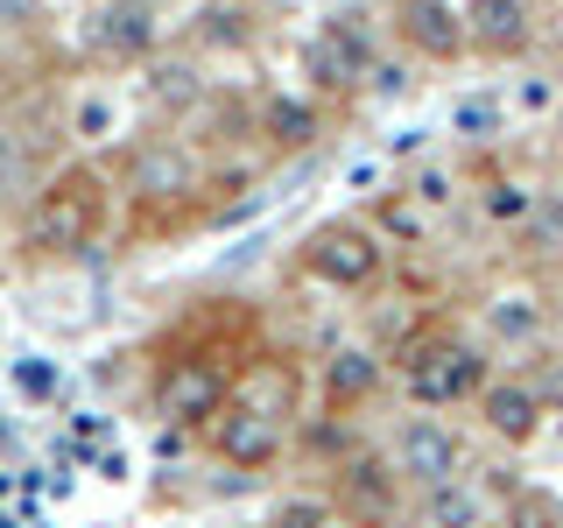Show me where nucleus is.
<instances>
[{"label":"nucleus","instance_id":"obj_22","mask_svg":"<svg viewBox=\"0 0 563 528\" xmlns=\"http://www.w3.org/2000/svg\"><path fill=\"white\" fill-rule=\"evenodd\" d=\"M387 226H395V233H422V219H416V205H387Z\"/></svg>","mask_w":563,"mask_h":528},{"label":"nucleus","instance_id":"obj_13","mask_svg":"<svg viewBox=\"0 0 563 528\" xmlns=\"http://www.w3.org/2000/svg\"><path fill=\"white\" fill-rule=\"evenodd\" d=\"M422 521H430V528H479V521H486L479 486H465V480L430 486V493H422Z\"/></svg>","mask_w":563,"mask_h":528},{"label":"nucleus","instance_id":"obj_25","mask_svg":"<svg viewBox=\"0 0 563 528\" xmlns=\"http://www.w3.org/2000/svg\"><path fill=\"white\" fill-rule=\"evenodd\" d=\"M0 528H14V521H8V515H0Z\"/></svg>","mask_w":563,"mask_h":528},{"label":"nucleus","instance_id":"obj_23","mask_svg":"<svg viewBox=\"0 0 563 528\" xmlns=\"http://www.w3.org/2000/svg\"><path fill=\"white\" fill-rule=\"evenodd\" d=\"M515 521H521V528H556V515H550V507H536V501L515 507Z\"/></svg>","mask_w":563,"mask_h":528},{"label":"nucleus","instance_id":"obj_11","mask_svg":"<svg viewBox=\"0 0 563 528\" xmlns=\"http://www.w3.org/2000/svg\"><path fill=\"white\" fill-rule=\"evenodd\" d=\"M380 387V352L366 345H345L324 360V409H352V402H366Z\"/></svg>","mask_w":563,"mask_h":528},{"label":"nucleus","instance_id":"obj_10","mask_svg":"<svg viewBox=\"0 0 563 528\" xmlns=\"http://www.w3.org/2000/svg\"><path fill=\"white\" fill-rule=\"evenodd\" d=\"M479 416L493 437H507V444H528V437L542 430V395L528 381H486L479 387Z\"/></svg>","mask_w":563,"mask_h":528},{"label":"nucleus","instance_id":"obj_8","mask_svg":"<svg viewBox=\"0 0 563 528\" xmlns=\"http://www.w3.org/2000/svg\"><path fill=\"white\" fill-rule=\"evenodd\" d=\"M155 402H163V416L184 422V430L219 422V409H225V374H219L211 360H184V366H169V374H163Z\"/></svg>","mask_w":563,"mask_h":528},{"label":"nucleus","instance_id":"obj_14","mask_svg":"<svg viewBox=\"0 0 563 528\" xmlns=\"http://www.w3.org/2000/svg\"><path fill=\"white\" fill-rule=\"evenodd\" d=\"M486 331L500 345H536L542 339V304H536V296H493V304H486Z\"/></svg>","mask_w":563,"mask_h":528},{"label":"nucleus","instance_id":"obj_16","mask_svg":"<svg viewBox=\"0 0 563 528\" xmlns=\"http://www.w3.org/2000/svg\"><path fill=\"white\" fill-rule=\"evenodd\" d=\"M268 134L282 141V148H303V141H317V113H310V106L275 99V106H268Z\"/></svg>","mask_w":563,"mask_h":528},{"label":"nucleus","instance_id":"obj_4","mask_svg":"<svg viewBox=\"0 0 563 528\" xmlns=\"http://www.w3.org/2000/svg\"><path fill=\"white\" fill-rule=\"evenodd\" d=\"M395 472L409 486H444V480H465V437L451 430L444 416H409L395 437Z\"/></svg>","mask_w":563,"mask_h":528},{"label":"nucleus","instance_id":"obj_7","mask_svg":"<svg viewBox=\"0 0 563 528\" xmlns=\"http://www.w3.org/2000/svg\"><path fill=\"white\" fill-rule=\"evenodd\" d=\"M395 29H401V43H409L416 57H430V64H457L472 50L465 43V8H451V0H401Z\"/></svg>","mask_w":563,"mask_h":528},{"label":"nucleus","instance_id":"obj_3","mask_svg":"<svg viewBox=\"0 0 563 528\" xmlns=\"http://www.w3.org/2000/svg\"><path fill=\"white\" fill-rule=\"evenodd\" d=\"M303 275H317L324 289H366L380 275V233L360 219H331L303 240Z\"/></svg>","mask_w":563,"mask_h":528},{"label":"nucleus","instance_id":"obj_19","mask_svg":"<svg viewBox=\"0 0 563 528\" xmlns=\"http://www.w3.org/2000/svg\"><path fill=\"white\" fill-rule=\"evenodd\" d=\"M78 134L85 141H106V134H113V106H106V99H85L78 106Z\"/></svg>","mask_w":563,"mask_h":528},{"label":"nucleus","instance_id":"obj_1","mask_svg":"<svg viewBox=\"0 0 563 528\" xmlns=\"http://www.w3.org/2000/svg\"><path fill=\"white\" fill-rule=\"evenodd\" d=\"M106 226V176L70 163L57 169L43 190L29 198V219H22V246L29 254H78V246H92Z\"/></svg>","mask_w":563,"mask_h":528},{"label":"nucleus","instance_id":"obj_20","mask_svg":"<svg viewBox=\"0 0 563 528\" xmlns=\"http://www.w3.org/2000/svg\"><path fill=\"white\" fill-rule=\"evenodd\" d=\"M268 528H324V507H317V501H296V507H282Z\"/></svg>","mask_w":563,"mask_h":528},{"label":"nucleus","instance_id":"obj_9","mask_svg":"<svg viewBox=\"0 0 563 528\" xmlns=\"http://www.w3.org/2000/svg\"><path fill=\"white\" fill-rule=\"evenodd\" d=\"M536 35V8L528 0H465V43L479 57H521Z\"/></svg>","mask_w":563,"mask_h":528},{"label":"nucleus","instance_id":"obj_2","mask_svg":"<svg viewBox=\"0 0 563 528\" xmlns=\"http://www.w3.org/2000/svg\"><path fill=\"white\" fill-rule=\"evenodd\" d=\"M486 352L451 339V331H422V339L401 352V387H409L416 409H451V402H479L486 387Z\"/></svg>","mask_w":563,"mask_h":528},{"label":"nucleus","instance_id":"obj_5","mask_svg":"<svg viewBox=\"0 0 563 528\" xmlns=\"http://www.w3.org/2000/svg\"><path fill=\"white\" fill-rule=\"evenodd\" d=\"M401 472H395V458H374V451H360V458H345L339 465V480H331V501H339V515H352L360 528H387L401 515Z\"/></svg>","mask_w":563,"mask_h":528},{"label":"nucleus","instance_id":"obj_24","mask_svg":"<svg viewBox=\"0 0 563 528\" xmlns=\"http://www.w3.org/2000/svg\"><path fill=\"white\" fill-rule=\"evenodd\" d=\"M8 8H29V0H8Z\"/></svg>","mask_w":563,"mask_h":528},{"label":"nucleus","instance_id":"obj_18","mask_svg":"<svg viewBox=\"0 0 563 528\" xmlns=\"http://www.w3.org/2000/svg\"><path fill=\"white\" fill-rule=\"evenodd\" d=\"M486 211H493V219H528V211H536V190H521V184H493V190H486Z\"/></svg>","mask_w":563,"mask_h":528},{"label":"nucleus","instance_id":"obj_6","mask_svg":"<svg viewBox=\"0 0 563 528\" xmlns=\"http://www.w3.org/2000/svg\"><path fill=\"white\" fill-rule=\"evenodd\" d=\"M211 451H219L225 465H240V472L275 465V458H282V416L246 409V402H225L219 422H211Z\"/></svg>","mask_w":563,"mask_h":528},{"label":"nucleus","instance_id":"obj_15","mask_svg":"<svg viewBox=\"0 0 563 528\" xmlns=\"http://www.w3.org/2000/svg\"><path fill=\"white\" fill-rule=\"evenodd\" d=\"M451 128L465 134V141H493L500 134V99H486V92H472V99H457V113H451Z\"/></svg>","mask_w":563,"mask_h":528},{"label":"nucleus","instance_id":"obj_17","mask_svg":"<svg viewBox=\"0 0 563 528\" xmlns=\"http://www.w3.org/2000/svg\"><path fill=\"white\" fill-rule=\"evenodd\" d=\"M141 184H148V190H184L190 184L184 155H148V163H141Z\"/></svg>","mask_w":563,"mask_h":528},{"label":"nucleus","instance_id":"obj_12","mask_svg":"<svg viewBox=\"0 0 563 528\" xmlns=\"http://www.w3.org/2000/svg\"><path fill=\"white\" fill-rule=\"evenodd\" d=\"M99 43L113 50V57H148L155 50V14L141 8V0H113V8L99 14Z\"/></svg>","mask_w":563,"mask_h":528},{"label":"nucleus","instance_id":"obj_21","mask_svg":"<svg viewBox=\"0 0 563 528\" xmlns=\"http://www.w3.org/2000/svg\"><path fill=\"white\" fill-rule=\"evenodd\" d=\"M416 205H451V176L444 169H422L416 176Z\"/></svg>","mask_w":563,"mask_h":528}]
</instances>
